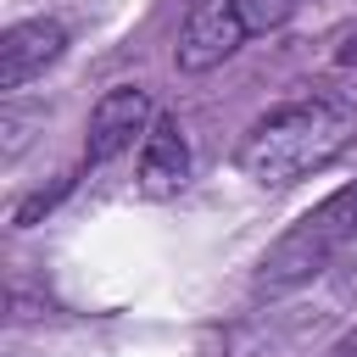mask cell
Instances as JSON below:
<instances>
[{"label": "cell", "instance_id": "obj_1", "mask_svg": "<svg viewBox=\"0 0 357 357\" xmlns=\"http://www.w3.org/2000/svg\"><path fill=\"white\" fill-rule=\"evenodd\" d=\"M351 139H357V106L340 95H307V100H284L268 117H257L234 151V167L262 190H284L329 167Z\"/></svg>", "mask_w": 357, "mask_h": 357}, {"label": "cell", "instance_id": "obj_2", "mask_svg": "<svg viewBox=\"0 0 357 357\" xmlns=\"http://www.w3.org/2000/svg\"><path fill=\"white\" fill-rule=\"evenodd\" d=\"M357 240V184L324 195L312 212H301L257 262V296H284L307 279H318L346 245Z\"/></svg>", "mask_w": 357, "mask_h": 357}, {"label": "cell", "instance_id": "obj_3", "mask_svg": "<svg viewBox=\"0 0 357 357\" xmlns=\"http://www.w3.org/2000/svg\"><path fill=\"white\" fill-rule=\"evenodd\" d=\"M290 11H296V0H190L173 61H178V73H212L245 39L284 28Z\"/></svg>", "mask_w": 357, "mask_h": 357}, {"label": "cell", "instance_id": "obj_4", "mask_svg": "<svg viewBox=\"0 0 357 357\" xmlns=\"http://www.w3.org/2000/svg\"><path fill=\"white\" fill-rule=\"evenodd\" d=\"M151 123H156L151 95H145L139 84H117V89H106V95L95 100V112H89V139H84V156L100 167V162L123 156L134 139H145V128H151Z\"/></svg>", "mask_w": 357, "mask_h": 357}, {"label": "cell", "instance_id": "obj_5", "mask_svg": "<svg viewBox=\"0 0 357 357\" xmlns=\"http://www.w3.org/2000/svg\"><path fill=\"white\" fill-rule=\"evenodd\" d=\"M184 184H190V139L173 112H156V123L145 128V145H139V190L151 201H167Z\"/></svg>", "mask_w": 357, "mask_h": 357}, {"label": "cell", "instance_id": "obj_6", "mask_svg": "<svg viewBox=\"0 0 357 357\" xmlns=\"http://www.w3.org/2000/svg\"><path fill=\"white\" fill-rule=\"evenodd\" d=\"M67 50V28L56 17H33V22H17L6 28L0 39V89H22L33 73H45L56 56Z\"/></svg>", "mask_w": 357, "mask_h": 357}, {"label": "cell", "instance_id": "obj_7", "mask_svg": "<svg viewBox=\"0 0 357 357\" xmlns=\"http://www.w3.org/2000/svg\"><path fill=\"white\" fill-rule=\"evenodd\" d=\"M335 61H340V67H357V28H351V33L340 39V50H335Z\"/></svg>", "mask_w": 357, "mask_h": 357}, {"label": "cell", "instance_id": "obj_8", "mask_svg": "<svg viewBox=\"0 0 357 357\" xmlns=\"http://www.w3.org/2000/svg\"><path fill=\"white\" fill-rule=\"evenodd\" d=\"M329 357H357V329H351V335H346V340H340V346H335Z\"/></svg>", "mask_w": 357, "mask_h": 357}]
</instances>
